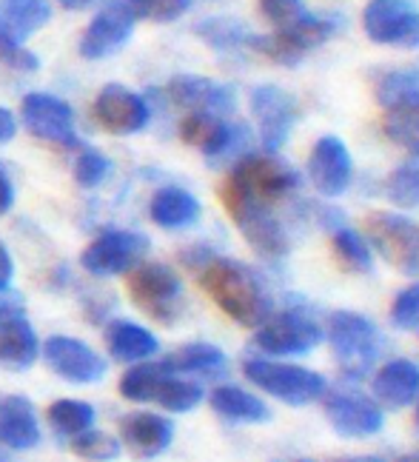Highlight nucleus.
I'll list each match as a JSON object with an SVG mask.
<instances>
[{
    "label": "nucleus",
    "mask_w": 419,
    "mask_h": 462,
    "mask_svg": "<svg viewBox=\"0 0 419 462\" xmlns=\"http://www.w3.org/2000/svg\"><path fill=\"white\" fill-rule=\"evenodd\" d=\"M291 462H317V459H311V457H300V459H291Z\"/></svg>",
    "instance_id": "nucleus-51"
},
{
    "label": "nucleus",
    "mask_w": 419,
    "mask_h": 462,
    "mask_svg": "<svg viewBox=\"0 0 419 462\" xmlns=\"http://www.w3.org/2000/svg\"><path fill=\"white\" fill-rule=\"evenodd\" d=\"M365 237H369L374 254H379L396 272L419 280V223L403 211H374L365 220Z\"/></svg>",
    "instance_id": "nucleus-9"
},
{
    "label": "nucleus",
    "mask_w": 419,
    "mask_h": 462,
    "mask_svg": "<svg viewBox=\"0 0 419 462\" xmlns=\"http://www.w3.org/2000/svg\"><path fill=\"white\" fill-rule=\"evenodd\" d=\"M331 462H386L377 454H360V457H340V459H331Z\"/></svg>",
    "instance_id": "nucleus-47"
},
{
    "label": "nucleus",
    "mask_w": 419,
    "mask_h": 462,
    "mask_svg": "<svg viewBox=\"0 0 419 462\" xmlns=\"http://www.w3.org/2000/svg\"><path fill=\"white\" fill-rule=\"evenodd\" d=\"M251 115L257 123V134L263 152L277 154L288 143V137L294 132V123L300 117L296 100L274 83H260L251 88Z\"/></svg>",
    "instance_id": "nucleus-13"
},
{
    "label": "nucleus",
    "mask_w": 419,
    "mask_h": 462,
    "mask_svg": "<svg viewBox=\"0 0 419 462\" xmlns=\"http://www.w3.org/2000/svg\"><path fill=\"white\" fill-rule=\"evenodd\" d=\"M382 132L394 146L411 154V160L419 163V95L403 100L386 109L382 117Z\"/></svg>",
    "instance_id": "nucleus-31"
},
{
    "label": "nucleus",
    "mask_w": 419,
    "mask_h": 462,
    "mask_svg": "<svg viewBox=\"0 0 419 462\" xmlns=\"http://www.w3.org/2000/svg\"><path fill=\"white\" fill-rule=\"evenodd\" d=\"M38 357H41V340L26 317L0 328V365L9 371H26Z\"/></svg>",
    "instance_id": "nucleus-29"
},
{
    "label": "nucleus",
    "mask_w": 419,
    "mask_h": 462,
    "mask_svg": "<svg viewBox=\"0 0 419 462\" xmlns=\"http://www.w3.org/2000/svg\"><path fill=\"white\" fill-rule=\"evenodd\" d=\"M41 422L34 405L23 394L0 397V446L12 451H32L41 446Z\"/></svg>",
    "instance_id": "nucleus-23"
},
{
    "label": "nucleus",
    "mask_w": 419,
    "mask_h": 462,
    "mask_svg": "<svg viewBox=\"0 0 419 462\" xmlns=\"http://www.w3.org/2000/svg\"><path fill=\"white\" fill-rule=\"evenodd\" d=\"M169 374V368L160 363H137L123 377H120V394L129 402H151L160 380Z\"/></svg>",
    "instance_id": "nucleus-36"
},
{
    "label": "nucleus",
    "mask_w": 419,
    "mask_h": 462,
    "mask_svg": "<svg viewBox=\"0 0 419 462\" xmlns=\"http://www.w3.org/2000/svg\"><path fill=\"white\" fill-rule=\"evenodd\" d=\"M323 402L325 422L345 439H369L386 429V411L360 385L328 388Z\"/></svg>",
    "instance_id": "nucleus-10"
},
{
    "label": "nucleus",
    "mask_w": 419,
    "mask_h": 462,
    "mask_svg": "<svg viewBox=\"0 0 419 462\" xmlns=\"http://www.w3.org/2000/svg\"><path fill=\"white\" fill-rule=\"evenodd\" d=\"M12 203H14V186L9 180V174L4 171V166H0V217L12 208Z\"/></svg>",
    "instance_id": "nucleus-45"
},
{
    "label": "nucleus",
    "mask_w": 419,
    "mask_h": 462,
    "mask_svg": "<svg viewBox=\"0 0 419 462\" xmlns=\"http://www.w3.org/2000/svg\"><path fill=\"white\" fill-rule=\"evenodd\" d=\"M382 194L396 211H416L419 208V163L408 160L388 171L386 183H382Z\"/></svg>",
    "instance_id": "nucleus-35"
},
{
    "label": "nucleus",
    "mask_w": 419,
    "mask_h": 462,
    "mask_svg": "<svg viewBox=\"0 0 419 462\" xmlns=\"http://www.w3.org/2000/svg\"><path fill=\"white\" fill-rule=\"evenodd\" d=\"M394 462H419V457L416 454H403V457H396Z\"/></svg>",
    "instance_id": "nucleus-49"
},
{
    "label": "nucleus",
    "mask_w": 419,
    "mask_h": 462,
    "mask_svg": "<svg viewBox=\"0 0 419 462\" xmlns=\"http://www.w3.org/2000/svg\"><path fill=\"white\" fill-rule=\"evenodd\" d=\"M220 200L257 257H263L266 263H283L288 257L291 252L288 226L277 215V208H269L246 198V194L229 183L220 186Z\"/></svg>",
    "instance_id": "nucleus-5"
},
{
    "label": "nucleus",
    "mask_w": 419,
    "mask_h": 462,
    "mask_svg": "<svg viewBox=\"0 0 419 462\" xmlns=\"http://www.w3.org/2000/svg\"><path fill=\"white\" fill-rule=\"evenodd\" d=\"M274 462H291V459H274Z\"/></svg>",
    "instance_id": "nucleus-53"
},
{
    "label": "nucleus",
    "mask_w": 419,
    "mask_h": 462,
    "mask_svg": "<svg viewBox=\"0 0 419 462\" xmlns=\"http://www.w3.org/2000/svg\"><path fill=\"white\" fill-rule=\"evenodd\" d=\"M12 277H14V260L9 254V248L0 240V291L12 286Z\"/></svg>",
    "instance_id": "nucleus-44"
},
{
    "label": "nucleus",
    "mask_w": 419,
    "mask_h": 462,
    "mask_svg": "<svg viewBox=\"0 0 419 462\" xmlns=\"http://www.w3.org/2000/svg\"><path fill=\"white\" fill-rule=\"evenodd\" d=\"M0 60L17 69V72H38L41 69V60L34 51H29L21 43H9V41H0Z\"/></svg>",
    "instance_id": "nucleus-42"
},
{
    "label": "nucleus",
    "mask_w": 419,
    "mask_h": 462,
    "mask_svg": "<svg viewBox=\"0 0 419 462\" xmlns=\"http://www.w3.org/2000/svg\"><path fill=\"white\" fill-rule=\"evenodd\" d=\"M41 351L51 374H58L66 383L92 385L106 377V368H109L106 360H103L89 343L77 340V337L55 334V337H49Z\"/></svg>",
    "instance_id": "nucleus-17"
},
{
    "label": "nucleus",
    "mask_w": 419,
    "mask_h": 462,
    "mask_svg": "<svg viewBox=\"0 0 419 462\" xmlns=\"http://www.w3.org/2000/svg\"><path fill=\"white\" fill-rule=\"evenodd\" d=\"M195 34L217 51H234V49H249L254 32H249L234 17H205L195 26Z\"/></svg>",
    "instance_id": "nucleus-34"
},
{
    "label": "nucleus",
    "mask_w": 419,
    "mask_h": 462,
    "mask_svg": "<svg viewBox=\"0 0 419 462\" xmlns=\"http://www.w3.org/2000/svg\"><path fill=\"white\" fill-rule=\"evenodd\" d=\"M337 34V21L325 14H300L294 23L277 29L271 34H254L251 38V51L263 55L279 66H296L308 51L320 49Z\"/></svg>",
    "instance_id": "nucleus-8"
},
{
    "label": "nucleus",
    "mask_w": 419,
    "mask_h": 462,
    "mask_svg": "<svg viewBox=\"0 0 419 462\" xmlns=\"http://www.w3.org/2000/svg\"><path fill=\"white\" fill-rule=\"evenodd\" d=\"M112 171V160L97 152V149H89V146H83L77 160H75V180L77 186L83 189H97L103 180L109 177Z\"/></svg>",
    "instance_id": "nucleus-39"
},
{
    "label": "nucleus",
    "mask_w": 419,
    "mask_h": 462,
    "mask_svg": "<svg viewBox=\"0 0 419 462\" xmlns=\"http://www.w3.org/2000/svg\"><path fill=\"white\" fill-rule=\"evenodd\" d=\"M242 377H246L260 394H269L271 400L291 405V408H305L325 397L328 380L303 363L294 360H274V357H251L242 360Z\"/></svg>",
    "instance_id": "nucleus-4"
},
{
    "label": "nucleus",
    "mask_w": 419,
    "mask_h": 462,
    "mask_svg": "<svg viewBox=\"0 0 419 462\" xmlns=\"http://www.w3.org/2000/svg\"><path fill=\"white\" fill-rule=\"evenodd\" d=\"M51 17L49 0H0V41L26 43Z\"/></svg>",
    "instance_id": "nucleus-28"
},
{
    "label": "nucleus",
    "mask_w": 419,
    "mask_h": 462,
    "mask_svg": "<svg viewBox=\"0 0 419 462\" xmlns=\"http://www.w3.org/2000/svg\"><path fill=\"white\" fill-rule=\"evenodd\" d=\"M180 140L200 149L208 163H237L249 154V129L208 112H188L180 120Z\"/></svg>",
    "instance_id": "nucleus-12"
},
{
    "label": "nucleus",
    "mask_w": 419,
    "mask_h": 462,
    "mask_svg": "<svg viewBox=\"0 0 419 462\" xmlns=\"http://www.w3.org/2000/svg\"><path fill=\"white\" fill-rule=\"evenodd\" d=\"M0 462H12V459H9L6 454H0Z\"/></svg>",
    "instance_id": "nucleus-52"
},
{
    "label": "nucleus",
    "mask_w": 419,
    "mask_h": 462,
    "mask_svg": "<svg viewBox=\"0 0 419 462\" xmlns=\"http://www.w3.org/2000/svg\"><path fill=\"white\" fill-rule=\"evenodd\" d=\"M151 240L143 231L132 228H103L100 235L83 248L80 265L92 277H117L137 269L149 254Z\"/></svg>",
    "instance_id": "nucleus-11"
},
{
    "label": "nucleus",
    "mask_w": 419,
    "mask_h": 462,
    "mask_svg": "<svg viewBox=\"0 0 419 462\" xmlns=\"http://www.w3.org/2000/svg\"><path fill=\"white\" fill-rule=\"evenodd\" d=\"M328 235H331V252H334L337 263L345 272H351V274H371L374 272L377 254H374V248L362 231L342 223L337 228H331Z\"/></svg>",
    "instance_id": "nucleus-30"
},
{
    "label": "nucleus",
    "mask_w": 419,
    "mask_h": 462,
    "mask_svg": "<svg viewBox=\"0 0 419 462\" xmlns=\"http://www.w3.org/2000/svg\"><path fill=\"white\" fill-rule=\"evenodd\" d=\"M362 29L371 43L419 49V9L411 0H369Z\"/></svg>",
    "instance_id": "nucleus-14"
},
{
    "label": "nucleus",
    "mask_w": 419,
    "mask_h": 462,
    "mask_svg": "<svg viewBox=\"0 0 419 462\" xmlns=\"http://www.w3.org/2000/svg\"><path fill=\"white\" fill-rule=\"evenodd\" d=\"M106 348L112 354V360L117 363H149L157 351H160V343L157 337L140 323H132V319H109L106 323Z\"/></svg>",
    "instance_id": "nucleus-27"
},
{
    "label": "nucleus",
    "mask_w": 419,
    "mask_h": 462,
    "mask_svg": "<svg viewBox=\"0 0 419 462\" xmlns=\"http://www.w3.org/2000/svg\"><path fill=\"white\" fill-rule=\"evenodd\" d=\"M134 23H137V17L126 0H106L83 32L80 46H77L80 58L86 60L112 58L117 49H123L129 43Z\"/></svg>",
    "instance_id": "nucleus-16"
},
{
    "label": "nucleus",
    "mask_w": 419,
    "mask_h": 462,
    "mask_svg": "<svg viewBox=\"0 0 419 462\" xmlns=\"http://www.w3.org/2000/svg\"><path fill=\"white\" fill-rule=\"evenodd\" d=\"M203 400H205V391L197 380L171 374L169 371V374L160 380V385H157L151 402H157L169 414H188V411H195Z\"/></svg>",
    "instance_id": "nucleus-32"
},
{
    "label": "nucleus",
    "mask_w": 419,
    "mask_h": 462,
    "mask_svg": "<svg viewBox=\"0 0 419 462\" xmlns=\"http://www.w3.org/2000/svg\"><path fill=\"white\" fill-rule=\"evenodd\" d=\"M203 215L200 200L183 186H160L149 200V217L166 231L191 228Z\"/></svg>",
    "instance_id": "nucleus-25"
},
{
    "label": "nucleus",
    "mask_w": 419,
    "mask_h": 462,
    "mask_svg": "<svg viewBox=\"0 0 419 462\" xmlns=\"http://www.w3.org/2000/svg\"><path fill=\"white\" fill-rule=\"evenodd\" d=\"M21 120L38 140L55 143L63 149L83 146L75 132V112L66 100L46 95V92H29L21 103Z\"/></svg>",
    "instance_id": "nucleus-15"
},
{
    "label": "nucleus",
    "mask_w": 419,
    "mask_h": 462,
    "mask_svg": "<svg viewBox=\"0 0 419 462\" xmlns=\"http://www.w3.org/2000/svg\"><path fill=\"white\" fill-rule=\"evenodd\" d=\"M134 17L151 23H174L191 9V0H126Z\"/></svg>",
    "instance_id": "nucleus-40"
},
{
    "label": "nucleus",
    "mask_w": 419,
    "mask_h": 462,
    "mask_svg": "<svg viewBox=\"0 0 419 462\" xmlns=\"http://www.w3.org/2000/svg\"><path fill=\"white\" fill-rule=\"evenodd\" d=\"M26 317V303H23V297L12 291V289H4L0 291V328L14 323V319H21Z\"/></svg>",
    "instance_id": "nucleus-43"
},
{
    "label": "nucleus",
    "mask_w": 419,
    "mask_h": 462,
    "mask_svg": "<svg viewBox=\"0 0 419 462\" xmlns=\"http://www.w3.org/2000/svg\"><path fill=\"white\" fill-rule=\"evenodd\" d=\"M414 422H416V429H419V397H416V402H414Z\"/></svg>",
    "instance_id": "nucleus-50"
},
{
    "label": "nucleus",
    "mask_w": 419,
    "mask_h": 462,
    "mask_svg": "<svg viewBox=\"0 0 419 462\" xmlns=\"http://www.w3.org/2000/svg\"><path fill=\"white\" fill-rule=\"evenodd\" d=\"M14 134H17V120H14V115L9 109L0 106V146L9 143V140H14Z\"/></svg>",
    "instance_id": "nucleus-46"
},
{
    "label": "nucleus",
    "mask_w": 419,
    "mask_h": 462,
    "mask_svg": "<svg viewBox=\"0 0 419 462\" xmlns=\"http://www.w3.org/2000/svg\"><path fill=\"white\" fill-rule=\"evenodd\" d=\"M68 448H72L75 457L86 459V462H112L120 457V451H123V446H120V439L106 434V431H83L80 437L68 439Z\"/></svg>",
    "instance_id": "nucleus-37"
},
{
    "label": "nucleus",
    "mask_w": 419,
    "mask_h": 462,
    "mask_svg": "<svg viewBox=\"0 0 419 462\" xmlns=\"http://www.w3.org/2000/svg\"><path fill=\"white\" fill-rule=\"evenodd\" d=\"M95 120L100 123L109 134L129 137L149 126L151 109L146 97H140L132 88L120 83H106L95 97Z\"/></svg>",
    "instance_id": "nucleus-19"
},
{
    "label": "nucleus",
    "mask_w": 419,
    "mask_h": 462,
    "mask_svg": "<svg viewBox=\"0 0 419 462\" xmlns=\"http://www.w3.org/2000/svg\"><path fill=\"white\" fill-rule=\"evenodd\" d=\"M58 4L66 9H86V6H92L95 0H58Z\"/></svg>",
    "instance_id": "nucleus-48"
},
{
    "label": "nucleus",
    "mask_w": 419,
    "mask_h": 462,
    "mask_svg": "<svg viewBox=\"0 0 419 462\" xmlns=\"http://www.w3.org/2000/svg\"><path fill=\"white\" fill-rule=\"evenodd\" d=\"M388 323L399 331L419 337V280L394 294L388 306Z\"/></svg>",
    "instance_id": "nucleus-38"
},
{
    "label": "nucleus",
    "mask_w": 419,
    "mask_h": 462,
    "mask_svg": "<svg viewBox=\"0 0 419 462\" xmlns=\"http://www.w3.org/2000/svg\"><path fill=\"white\" fill-rule=\"evenodd\" d=\"M169 97L171 103L183 106L188 112H208L225 117L234 112V88L223 86L217 80L197 78V75H178L169 83Z\"/></svg>",
    "instance_id": "nucleus-22"
},
{
    "label": "nucleus",
    "mask_w": 419,
    "mask_h": 462,
    "mask_svg": "<svg viewBox=\"0 0 419 462\" xmlns=\"http://www.w3.org/2000/svg\"><path fill=\"white\" fill-rule=\"evenodd\" d=\"M308 180L314 191L325 200H334L351 189L354 180V157L345 140L337 134H323L308 154Z\"/></svg>",
    "instance_id": "nucleus-18"
},
{
    "label": "nucleus",
    "mask_w": 419,
    "mask_h": 462,
    "mask_svg": "<svg viewBox=\"0 0 419 462\" xmlns=\"http://www.w3.org/2000/svg\"><path fill=\"white\" fill-rule=\"evenodd\" d=\"M369 394L382 411H403L414 408L419 397V363L411 357L382 360L369 377Z\"/></svg>",
    "instance_id": "nucleus-20"
},
{
    "label": "nucleus",
    "mask_w": 419,
    "mask_h": 462,
    "mask_svg": "<svg viewBox=\"0 0 419 462\" xmlns=\"http://www.w3.org/2000/svg\"><path fill=\"white\" fill-rule=\"evenodd\" d=\"M174 422L154 411H134L120 420V446L137 459H154L171 448Z\"/></svg>",
    "instance_id": "nucleus-21"
},
{
    "label": "nucleus",
    "mask_w": 419,
    "mask_h": 462,
    "mask_svg": "<svg viewBox=\"0 0 419 462\" xmlns=\"http://www.w3.org/2000/svg\"><path fill=\"white\" fill-rule=\"evenodd\" d=\"M195 274L208 300L242 328L263 326L277 309L269 280L242 260L212 254Z\"/></svg>",
    "instance_id": "nucleus-1"
},
{
    "label": "nucleus",
    "mask_w": 419,
    "mask_h": 462,
    "mask_svg": "<svg viewBox=\"0 0 419 462\" xmlns=\"http://www.w3.org/2000/svg\"><path fill=\"white\" fill-rule=\"evenodd\" d=\"M163 365L171 374L191 377V380H217L229 371V357L214 343H186L174 348L169 357H163Z\"/></svg>",
    "instance_id": "nucleus-26"
},
{
    "label": "nucleus",
    "mask_w": 419,
    "mask_h": 462,
    "mask_svg": "<svg viewBox=\"0 0 419 462\" xmlns=\"http://www.w3.org/2000/svg\"><path fill=\"white\" fill-rule=\"evenodd\" d=\"M325 343V319L308 303H286L274 309L263 326L254 328L251 348L257 357L300 360Z\"/></svg>",
    "instance_id": "nucleus-3"
},
{
    "label": "nucleus",
    "mask_w": 419,
    "mask_h": 462,
    "mask_svg": "<svg viewBox=\"0 0 419 462\" xmlns=\"http://www.w3.org/2000/svg\"><path fill=\"white\" fill-rule=\"evenodd\" d=\"M95 417H97L95 405L83 402V400H58V402H51L46 411L51 431L66 439H75L83 431L95 429Z\"/></svg>",
    "instance_id": "nucleus-33"
},
{
    "label": "nucleus",
    "mask_w": 419,
    "mask_h": 462,
    "mask_svg": "<svg viewBox=\"0 0 419 462\" xmlns=\"http://www.w3.org/2000/svg\"><path fill=\"white\" fill-rule=\"evenodd\" d=\"M132 303L160 326L180 323L186 314V289L180 274L166 263H140L129 272Z\"/></svg>",
    "instance_id": "nucleus-7"
},
{
    "label": "nucleus",
    "mask_w": 419,
    "mask_h": 462,
    "mask_svg": "<svg viewBox=\"0 0 419 462\" xmlns=\"http://www.w3.org/2000/svg\"><path fill=\"white\" fill-rule=\"evenodd\" d=\"M257 4H260V14H263L274 29H283L294 23L300 14H305L303 0H257Z\"/></svg>",
    "instance_id": "nucleus-41"
},
{
    "label": "nucleus",
    "mask_w": 419,
    "mask_h": 462,
    "mask_svg": "<svg viewBox=\"0 0 419 462\" xmlns=\"http://www.w3.org/2000/svg\"><path fill=\"white\" fill-rule=\"evenodd\" d=\"M325 343L331 346L340 377L348 385H360L382 363L386 337L369 314L337 309L325 317Z\"/></svg>",
    "instance_id": "nucleus-2"
},
{
    "label": "nucleus",
    "mask_w": 419,
    "mask_h": 462,
    "mask_svg": "<svg viewBox=\"0 0 419 462\" xmlns=\"http://www.w3.org/2000/svg\"><path fill=\"white\" fill-rule=\"evenodd\" d=\"M208 405L220 420L232 425H266L271 420L269 402L254 391L234 383H223L208 391Z\"/></svg>",
    "instance_id": "nucleus-24"
},
{
    "label": "nucleus",
    "mask_w": 419,
    "mask_h": 462,
    "mask_svg": "<svg viewBox=\"0 0 419 462\" xmlns=\"http://www.w3.org/2000/svg\"><path fill=\"white\" fill-rule=\"evenodd\" d=\"M223 183L234 186L257 203L277 208L296 198V191H300V171L286 163L279 154L249 152L237 163H232V171Z\"/></svg>",
    "instance_id": "nucleus-6"
}]
</instances>
